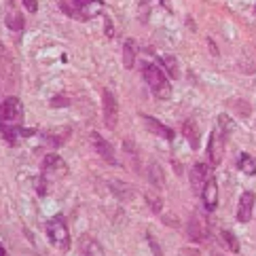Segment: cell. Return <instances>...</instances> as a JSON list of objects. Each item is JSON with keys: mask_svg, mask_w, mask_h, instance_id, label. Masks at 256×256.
Here are the masks:
<instances>
[{"mask_svg": "<svg viewBox=\"0 0 256 256\" xmlns=\"http://www.w3.org/2000/svg\"><path fill=\"white\" fill-rule=\"evenodd\" d=\"M24 121V104L17 98H6L0 108V134L8 144L17 142L20 136V127Z\"/></svg>", "mask_w": 256, "mask_h": 256, "instance_id": "obj_1", "label": "cell"}, {"mask_svg": "<svg viewBox=\"0 0 256 256\" xmlns=\"http://www.w3.org/2000/svg\"><path fill=\"white\" fill-rule=\"evenodd\" d=\"M60 8L68 17H74V20H91L102 11V2L100 0H58Z\"/></svg>", "mask_w": 256, "mask_h": 256, "instance_id": "obj_2", "label": "cell"}, {"mask_svg": "<svg viewBox=\"0 0 256 256\" xmlns=\"http://www.w3.org/2000/svg\"><path fill=\"white\" fill-rule=\"evenodd\" d=\"M144 80H146V85L150 87V91L157 98H161V100L172 98V85H170L168 76L163 74V70L159 66L148 64V66L144 68Z\"/></svg>", "mask_w": 256, "mask_h": 256, "instance_id": "obj_3", "label": "cell"}, {"mask_svg": "<svg viewBox=\"0 0 256 256\" xmlns=\"http://www.w3.org/2000/svg\"><path fill=\"white\" fill-rule=\"evenodd\" d=\"M47 233H49V240L56 244L60 250H68L70 248V231H68L66 218H64L62 214L53 216L51 220L47 222Z\"/></svg>", "mask_w": 256, "mask_h": 256, "instance_id": "obj_4", "label": "cell"}, {"mask_svg": "<svg viewBox=\"0 0 256 256\" xmlns=\"http://www.w3.org/2000/svg\"><path fill=\"white\" fill-rule=\"evenodd\" d=\"M102 106H104V125L106 130H116L118 125V104H116V98L112 96L110 89H104L102 91Z\"/></svg>", "mask_w": 256, "mask_h": 256, "instance_id": "obj_5", "label": "cell"}, {"mask_svg": "<svg viewBox=\"0 0 256 256\" xmlns=\"http://www.w3.org/2000/svg\"><path fill=\"white\" fill-rule=\"evenodd\" d=\"M66 174H68V168L62 157H58V154H47V157H44V163H42V178L44 180H58L62 176H66Z\"/></svg>", "mask_w": 256, "mask_h": 256, "instance_id": "obj_6", "label": "cell"}, {"mask_svg": "<svg viewBox=\"0 0 256 256\" xmlns=\"http://www.w3.org/2000/svg\"><path fill=\"white\" fill-rule=\"evenodd\" d=\"M89 138H91V144H94V148H96V152L100 154V157H102L106 163H110V166H118V163H116V157H114V150H112V146H110V142L104 140L102 136L96 134V132L91 134Z\"/></svg>", "mask_w": 256, "mask_h": 256, "instance_id": "obj_7", "label": "cell"}, {"mask_svg": "<svg viewBox=\"0 0 256 256\" xmlns=\"http://www.w3.org/2000/svg\"><path fill=\"white\" fill-rule=\"evenodd\" d=\"M201 201H204V208L208 212H214L218 206V184L214 178H208L204 190H201Z\"/></svg>", "mask_w": 256, "mask_h": 256, "instance_id": "obj_8", "label": "cell"}, {"mask_svg": "<svg viewBox=\"0 0 256 256\" xmlns=\"http://www.w3.org/2000/svg\"><path fill=\"white\" fill-rule=\"evenodd\" d=\"M252 210H254V193L246 190V193L240 197V204H237V220L240 222H248L252 218Z\"/></svg>", "mask_w": 256, "mask_h": 256, "instance_id": "obj_9", "label": "cell"}, {"mask_svg": "<svg viewBox=\"0 0 256 256\" xmlns=\"http://www.w3.org/2000/svg\"><path fill=\"white\" fill-rule=\"evenodd\" d=\"M190 186H193V190H197V193H201L208 182V168L204 166V163H195L193 168H190Z\"/></svg>", "mask_w": 256, "mask_h": 256, "instance_id": "obj_10", "label": "cell"}, {"mask_svg": "<svg viewBox=\"0 0 256 256\" xmlns=\"http://www.w3.org/2000/svg\"><path fill=\"white\" fill-rule=\"evenodd\" d=\"M142 121L146 125V130H148L150 134H157L161 136V138H166V140H174V132L170 130V127H166L161 121H157V118H152L148 114H142Z\"/></svg>", "mask_w": 256, "mask_h": 256, "instance_id": "obj_11", "label": "cell"}, {"mask_svg": "<svg viewBox=\"0 0 256 256\" xmlns=\"http://www.w3.org/2000/svg\"><path fill=\"white\" fill-rule=\"evenodd\" d=\"M186 237H188L190 242H195V244H201V242L208 240V228H206V224L199 222L197 216L190 218V222L186 226Z\"/></svg>", "mask_w": 256, "mask_h": 256, "instance_id": "obj_12", "label": "cell"}, {"mask_svg": "<svg viewBox=\"0 0 256 256\" xmlns=\"http://www.w3.org/2000/svg\"><path fill=\"white\" fill-rule=\"evenodd\" d=\"M208 154H210V163H212V166H218V163L222 161V142H220V138H218L216 132L210 134Z\"/></svg>", "mask_w": 256, "mask_h": 256, "instance_id": "obj_13", "label": "cell"}, {"mask_svg": "<svg viewBox=\"0 0 256 256\" xmlns=\"http://www.w3.org/2000/svg\"><path fill=\"white\" fill-rule=\"evenodd\" d=\"M182 134H184V138L188 140L190 148L197 150L199 144H201V136H199V130H197L195 121H184V125H182Z\"/></svg>", "mask_w": 256, "mask_h": 256, "instance_id": "obj_14", "label": "cell"}, {"mask_svg": "<svg viewBox=\"0 0 256 256\" xmlns=\"http://www.w3.org/2000/svg\"><path fill=\"white\" fill-rule=\"evenodd\" d=\"M108 184H110L114 197H118V199H132L134 197V188L130 184H123V182H118V180H110Z\"/></svg>", "mask_w": 256, "mask_h": 256, "instance_id": "obj_15", "label": "cell"}, {"mask_svg": "<svg viewBox=\"0 0 256 256\" xmlns=\"http://www.w3.org/2000/svg\"><path fill=\"white\" fill-rule=\"evenodd\" d=\"M134 62H136V42L132 38H127L123 44V66L130 70L134 68Z\"/></svg>", "mask_w": 256, "mask_h": 256, "instance_id": "obj_16", "label": "cell"}, {"mask_svg": "<svg viewBox=\"0 0 256 256\" xmlns=\"http://www.w3.org/2000/svg\"><path fill=\"white\" fill-rule=\"evenodd\" d=\"M220 242L224 244V248H228L231 252H240V240H237L235 233L228 231V228H222L220 231Z\"/></svg>", "mask_w": 256, "mask_h": 256, "instance_id": "obj_17", "label": "cell"}, {"mask_svg": "<svg viewBox=\"0 0 256 256\" xmlns=\"http://www.w3.org/2000/svg\"><path fill=\"white\" fill-rule=\"evenodd\" d=\"M237 166H240V170L244 174H248V176H254V174H256V159L250 157L248 152H242L240 154V163H237Z\"/></svg>", "mask_w": 256, "mask_h": 256, "instance_id": "obj_18", "label": "cell"}, {"mask_svg": "<svg viewBox=\"0 0 256 256\" xmlns=\"http://www.w3.org/2000/svg\"><path fill=\"white\" fill-rule=\"evenodd\" d=\"M6 28L13 32H22L24 30V17L20 11H8L6 13Z\"/></svg>", "mask_w": 256, "mask_h": 256, "instance_id": "obj_19", "label": "cell"}, {"mask_svg": "<svg viewBox=\"0 0 256 256\" xmlns=\"http://www.w3.org/2000/svg\"><path fill=\"white\" fill-rule=\"evenodd\" d=\"M148 180L152 182L154 186H163L166 184V176H163V170L159 163H150L148 166Z\"/></svg>", "mask_w": 256, "mask_h": 256, "instance_id": "obj_20", "label": "cell"}, {"mask_svg": "<svg viewBox=\"0 0 256 256\" xmlns=\"http://www.w3.org/2000/svg\"><path fill=\"white\" fill-rule=\"evenodd\" d=\"M125 152L130 154V159L134 161V170H140V163H138V154H136V150H134V144H132V140H125Z\"/></svg>", "mask_w": 256, "mask_h": 256, "instance_id": "obj_21", "label": "cell"}, {"mask_svg": "<svg viewBox=\"0 0 256 256\" xmlns=\"http://www.w3.org/2000/svg\"><path fill=\"white\" fill-rule=\"evenodd\" d=\"M144 199H146V204L150 206V210H152L154 214H161V199H159V197H154V195H148V193H146Z\"/></svg>", "mask_w": 256, "mask_h": 256, "instance_id": "obj_22", "label": "cell"}, {"mask_svg": "<svg viewBox=\"0 0 256 256\" xmlns=\"http://www.w3.org/2000/svg\"><path fill=\"white\" fill-rule=\"evenodd\" d=\"M166 66H168V70L172 72V76L174 78H178V64H176V58H172V56H166Z\"/></svg>", "mask_w": 256, "mask_h": 256, "instance_id": "obj_23", "label": "cell"}, {"mask_svg": "<svg viewBox=\"0 0 256 256\" xmlns=\"http://www.w3.org/2000/svg\"><path fill=\"white\" fill-rule=\"evenodd\" d=\"M218 123H220V127H224V134H231V132H233V123L228 121V116H226V114H220V116H218Z\"/></svg>", "mask_w": 256, "mask_h": 256, "instance_id": "obj_24", "label": "cell"}, {"mask_svg": "<svg viewBox=\"0 0 256 256\" xmlns=\"http://www.w3.org/2000/svg\"><path fill=\"white\" fill-rule=\"evenodd\" d=\"M24 6H26V11H30V13H36L38 11V0H22Z\"/></svg>", "mask_w": 256, "mask_h": 256, "instance_id": "obj_25", "label": "cell"}, {"mask_svg": "<svg viewBox=\"0 0 256 256\" xmlns=\"http://www.w3.org/2000/svg\"><path fill=\"white\" fill-rule=\"evenodd\" d=\"M148 244H150V250H152L154 256H163V254H161V248H159V244H157V240H154L150 233H148Z\"/></svg>", "mask_w": 256, "mask_h": 256, "instance_id": "obj_26", "label": "cell"}, {"mask_svg": "<svg viewBox=\"0 0 256 256\" xmlns=\"http://www.w3.org/2000/svg\"><path fill=\"white\" fill-rule=\"evenodd\" d=\"M51 104H53V106H64V104H68V100H62V98H60V100H53Z\"/></svg>", "mask_w": 256, "mask_h": 256, "instance_id": "obj_27", "label": "cell"}, {"mask_svg": "<svg viewBox=\"0 0 256 256\" xmlns=\"http://www.w3.org/2000/svg\"><path fill=\"white\" fill-rule=\"evenodd\" d=\"M163 220H166L168 224H178V220H176V218H163Z\"/></svg>", "mask_w": 256, "mask_h": 256, "instance_id": "obj_28", "label": "cell"}, {"mask_svg": "<svg viewBox=\"0 0 256 256\" xmlns=\"http://www.w3.org/2000/svg\"><path fill=\"white\" fill-rule=\"evenodd\" d=\"M0 256H6V250L2 248V244H0Z\"/></svg>", "mask_w": 256, "mask_h": 256, "instance_id": "obj_29", "label": "cell"}, {"mask_svg": "<svg viewBox=\"0 0 256 256\" xmlns=\"http://www.w3.org/2000/svg\"><path fill=\"white\" fill-rule=\"evenodd\" d=\"M214 256H222V254H218V252H214Z\"/></svg>", "mask_w": 256, "mask_h": 256, "instance_id": "obj_30", "label": "cell"}, {"mask_svg": "<svg viewBox=\"0 0 256 256\" xmlns=\"http://www.w3.org/2000/svg\"><path fill=\"white\" fill-rule=\"evenodd\" d=\"M0 51H2V44H0Z\"/></svg>", "mask_w": 256, "mask_h": 256, "instance_id": "obj_31", "label": "cell"}]
</instances>
